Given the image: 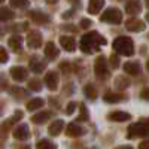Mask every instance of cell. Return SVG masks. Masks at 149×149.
Masks as SVG:
<instances>
[{"instance_id":"cell-15","label":"cell","mask_w":149,"mask_h":149,"mask_svg":"<svg viewBox=\"0 0 149 149\" xmlns=\"http://www.w3.org/2000/svg\"><path fill=\"white\" fill-rule=\"evenodd\" d=\"M140 9H142V6H140L139 0H128L127 5H125V10H127V14H130V15L139 14Z\"/></svg>"},{"instance_id":"cell-8","label":"cell","mask_w":149,"mask_h":149,"mask_svg":"<svg viewBox=\"0 0 149 149\" xmlns=\"http://www.w3.org/2000/svg\"><path fill=\"white\" fill-rule=\"evenodd\" d=\"M60 43H61V48L66 49L69 52H73L76 49V40L70 36H61L60 37Z\"/></svg>"},{"instance_id":"cell-7","label":"cell","mask_w":149,"mask_h":149,"mask_svg":"<svg viewBox=\"0 0 149 149\" xmlns=\"http://www.w3.org/2000/svg\"><path fill=\"white\" fill-rule=\"evenodd\" d=\"M10 76L14 78L15 81L21 82V81H26V79H27L29 72H27V69H24V67H18V66H15V67H12V69H10Z\"/></svg>"},{"instance_id":"cell-39","label":"cell","mask_w":149,"mask_h":149,"mask_svg":"<svg viewBox=\"0 0 149 149\" xmlns=\"http://www.w3.org/2000/svg\"><path fill=\"white\" fill-rule=\"evenodd\" d=\"M116 149H133L131 146H118Z\"/></svg>"},{"instance_id":"cell-24","label":"cell","mask_w":149,"mask_h":149,"mask_svg":"<svg viewBox=\"0 0 149 149\" xmlns=\"http://www.w3.org/2000/svg\"><path fill=\"white\" fill-rule=\"evenodd\" d=\"M43 104H45L43 98H31V100L27 103V109L29 110H37V109L43 107Z\"/></svg>"},{"instance_id":"cell-4","label":"cell","mask_w":149,"mask_h":149,"mask_svg":"<svg viewBox=\"0 0 149 149\" xmlns=\"http://www.w3.org/2000/svg\"><path fill=\"white\" fill-rule=\"evenodd\" d=\"M128 137L136 139V137H148V127L142 124H133L128 127Z\"/></svg>"},{"instance_id":"cell-44","label":"cell","mask_w":149,"mask_h":149,"mask_svg":"<svg viewBox=\"0 0 149 149\" xmlns=\"http://www.w3.org/2000/svg\"><path fill=\"white\" fill-rule=\"evenodd\" d=\"M3 2H5V0H0V3H3Z\"/></svg>"},{"instance_id":"cell-12","label":"cell","mask_w":149,"mask_h":149,"mask_svg":"<svg viewBox=\"0 0 149 149\" xmlns=\"http://www.w3.org/2000/svg\"><path fill=\"white\" fill-rule=\"evenodd\" d=\"M125 27H127V30H130V31H142V30L145 29V22L140 21V19L131 18V19H128V21L125 22Z\"/></svg>"},{"instance_id":"cell-45","label":"cell","mask_w":149,"mask_h":149,"mask_svg":"<svg viewBox=\"0 0 149 149\" xmlns=\"http://www.w3.org/2000/svg\"><path fill=\"white\" fill-rule=\"evenodd\" d=\"M0 113H2V109H0Z\"/></svg>"},{"instance_id":"cell-20","label":"cell","mask_w":149,"mask_h":149,"mask_svg":"<svg viewBox=\"0 0 149 149\" xmlns=\"http://www.w3.org/2000/svg\"><path fill=\"white\" fill-rule=\"evenodd\" d=\"M29 17H30L34 22H37V24H46V22H49V17L45 15V14H42V12L33 10V12H30V14H29Z\"/></svg>"},{"instance_id":"cell-11","label":"cell","mask_w":149,"mask_h":149,"mask_svg":"<svg viewBox=\"0 0 149 149\" xmlns=\"http://www.w3.org/2000/svg\"><path fill=\"white\" fill-rule=\"evenodd\" d=\"M29 127L26 125V124H21V125H17V128L14 130V137L18 139V140H26L29 137Z\"/></svg>"},{"instance_id":"cell-43","label":"cell","mask_w":149,"mask_h":149,"mask_svg":"<svg viewBox=\"0 0 149 149\" xmlns=\"http://www.w3.org/2000/svg\"><path fill=\"white\" fill-rule=\"evenodd\" d=\"M69 2H72V3H74V2H79V0H69Z\"/></svg>"},{"instance_id":"cell-30","label":"cell","mask_w":149,"mask_h":149,"mask_svg":"<svg viewBox=\"0 0 149 149\" xmlns=\"http://www.w3.org/2000/svg\"><path fill=\"white\" fill-rule=\"evenodd\" d=\"M40 86H42V82H40L39 79H31V81L29 82V88H30L31 91H39Z\"/></svg>"},{"instance_id":"cell-36","label":"cell","mask_w":149,"mask_h":149,"mask_svg":"<svg viewBox=\"0 0 149 149\" xmlns=\"http://www.w3.org/2000/svg\"><path fill=\"white\" fill-rule=\"evenodd\" d=\"M74 109H76V103H70L69 107H67L66 110H67V113L70 115V113H73V110H74Z\"/></svg>"},{"instance_id":"cell-5","label":"cell","mask_w":149,"mask_h":149,"mask_svg":"<svg viewBox=\"0 0 149 149\" xmlns=\"http://www.w3.org/2000/svg\"><path fill=\"white\" fill-rule=\"evenodd\" d=\"M94 72L98 78H106L109 74V69H107V64H106V60L103 57H98L95 60V64H94Z\"/></svg>"},{"instance_id":"cell-42","label":"cell","mask_w":149,"mask_h":149,"mask_svg":"<svg viewBox=\"0 0 149 149\" xmlns=\"http://www.w3.org/2000/svg\"><path fill=\"white\" fill-rule=\"evenodd\" d=\"M18 149H31L30 146H22V148H18Z\"/></svg>"},{"instance_id":"cell-26","label":"cell","mask_w":149,"mask_h":149,"mask_svg":"<svg viewBox=\"0 0 149 149\" xmlns=\"http://www.w3.org/2000/svg\"><path fill=\"white\" fill-rule=\"evenodd\" d=\"M128 85H130V82L124 78V76H118V78L115 79V88H116V90H125Z\"/></svg>"},{"instance_id":"cell-3","label":"cell","mask_w":149,"mask_h":149,"mask_svg":"<svg viewBox=\"0 0 149 149\" xmlns=\"http://www.w3.org/2000/svg\"><path fill=\"white\" fill-rule=\"evenodd\" d=\"M102 21L104 22H109V24H121L122 21V14H121V10L116 9V8H109L103 12V15L100 18Z\"/></svg>"},{"instance_id":"cell-34","label":"cell","mask_w":149,"mask_h":149,"mask_svg":"<svg viewBox=\"0 0 149 149\" xmlns=\"http://www.w3.org/2000/svg\"><path fill=\"white\" fill-rule=\"evenodd\" d=\"M91 26V21L90 19H86V18H82V21H81V27L82 29H88Z\"/></svg>"},{"instance_id":"cell-40","label":"cell","mask_w":149,"mask_h":149,"mask_svg":"<svg viewBox=\"0 0 149 149\" xmlns=\"http://www.w3.org/2000/svg\"><path fill=\"white\" fill-rule=\"evenodd\" d=\"M142 97H143V98H146V97H148V90H143V93H142Z\"/></svg>"},{"instance_id":"cell-33","label":"cell","mask_w":149,"mask_h":149,"mask_svg":"<svg viewBox=\"0 0 149 149\" xmlns=\"http://www.w3.org/2000/svg\"><path fill=\"white\" fill-rule=\"evenodd\" d=\"M81 110H82V113H81L79 119H81V121H86V119H88V113H86V109H85L84 104H81Z\"/></svg>"},{"instance_id":"cell-2","label":"cell","mask_w":149,"mask_h":149,"mask_svg":"<svg viewBox=\"0 0 149 149\" xmlns=\"http://www.w3.org/2000/svg\"><path fill=\"white\" fill-rule=\"evenodd\" d=\"M113 49L121 55L130 57V55L134 54V43H133V40L130 39V37L119 36V37H116V39L113 40Z\"/></svg>"},{"instance_id":"cell-16","label":"cell","mask_w":149,"mask_h":149,"mask_svg":"<svg viewBox=\"0 0 149 149\" xmlns=\"http://www.w3.org/2000/svg\"><path fill=\"white\" fill-rule=\"evenodd\" d=\"M107 118H109L110 121L124 122V121H128L131 116H130V113H127V112H121V110H118V112H110Z\"/></svg>"},{"instance_id":"cell-41","label":"cell","mask_w":149,"mask_h":149,"mask_svg":"<svg viewBox=\"0 0 149 149\" xmlns=\"http://www.w3.org/2000/svg\"><path fill=\"white\" fill-rule=\"evenodd\" d=\"M46 2H48V3H57L58 0H46Z\"/></svg>"},{"instance_id":"cell-31","label":"cell","mask_w":149,"mask_h":149,"mask_svg":"<svg viewBox=\"0 0 149 149\" xmlns=\"http://www.w3.org/2000/svg\"><path fill=\"white\" fill-rule=\"evenodd\" d=\"M8 52H6V49L3 46H0V63H6L8 61Z\"/></svg>"},{"instance_id":"cell-19","label":"cell","mask_w":149,"mask_h":149,"mask_svg":"<svg viewBox=\"0 0 149 149\" xmlns=\"http://www.w3.org/2000/svg\"><path fill=\"white\" fill-rule=\"evenodd\" d=\"M124 72L134 76V74L140 73V66H139V63H136V61H128V63L124 64Z\"/></svg>"},{"instance_id":"cell-1","label":"cell","mask_w":149,"mask_h":149,"mask_svg":"<svg viewBox=\"0 0 149 149\" xmlns=\"http://www.w3.org/2000/svg\"><path fill=\"white\" fill-rule=\"evenodd\" d=\"M106 45V39L98 34L97 31H91V33H86L82 39H81V49L85 54H91L98 51L102 46Z\"/></svg>"},{"instance_id":"cell-35","label":"cell","mask_w":149,"mask_h":149,"mask_svg":"<svg viewBox=\"0 0 149 149\" xmlns=\"http://www.w3.org/2000/svg\"><path fill=\"white\" fill-rule=\"evenodd\" d=\"M110 63H112V66H113V67L116 69V66L119 64V58H118V57H115V55H112V57H110Z\"/></svg>"},{"instance_id":"cell-29","label":"cell","mask_w":149,"mask_h":149,"mask_svg":"<svg viewBox=\"0 0 149 149\" xmlns=\"http://www.w3.org/2000/svg\"><path fill=\"white\" fill-rule=\"evenodd\" d=\"M85 95L88 97V98H95V97H97L95 86H94V85H86V86H85Z\"/></svg>"},{"instance_id":"cell-10","label":"cell","mask_w":149,"mask_h":149,"mask_svg":"<svg viewBox=\"0 0 149 149\" xmlns=\"http://www.w3.org/2000/svg\"><path fill=\"white\" fill-rule=\"evenodd\" d=\"M30 67H31V70H33L34 73H40V72H43V69L46 67V64H45V61H43L40 57L34 55V57L30 60Z\"/></svg>"},{"instance_id":"cell-27","label":"cell","mask_w":149,"mask_h":149,"mask_svg":"<svg viewBox=\"0 0 149 149\" xmlns=\"http://www.w3.org/2000/svg\"><path fill=\"white\" fill-rule=\"evenodd\" d=\"M9 3H10L12 8L22 9V8H27L29 6V0H9Z\"/></svg>"},{"instance_id":"cell-23","label":"cell","mask_w":149,"mask_h":149,"mask_svg":"<svg viewBox=\"0 0 149 149\" xmlns=\"http://www.w3.org/2000/svg\"><path fill=\"white\" fill-rule=\"evenodd\" d=\"M103 98H104V102H107V103H116V102L122 100L124 97H122V94H118L115 91H109V93H106L103 95Z\"/></svg>"},{"instance_id":"cell-9","label":"cell","mask_w":149,"mask_h":149,"mask_svg":"<svg viewBox=\"0 0 149 149\" xmlns=\"http://www.w3.org/2000/svg\"><path fill=\"white\" fill-rule=\"evenodd\" d=\"M45 85L51 91L57 90V86H58V76H57L55 72H48L46 73V76H45Z\"/></svg>"},{"instance_id":"cell-21","label":"cell","mask_w":149,"mask_h":149,"mask_svg":"<svg viewBox=\"0 0 149 149\" xmlns=\"http://www.w3.org/2000/svg\"><path fill=\"white\" fill-rule=\"evenodd\" d=\"M51 112L49 110H45V112H39V113H36V115H33L31 116V121L34 122V124H42V122H45V121H48L49 118H51Z\"/></svg>"},{"instance_id":"cell-17","label":"cell","mask_w":149,"mask_h":149,"mask_svg":"<svg viewBox=\"0 0 149 149\" xmlns=\"http://www.w3.org/2000/svg\"><path fill=\"white\" fill-rule=\"evenodd\" d=\"M63 127H64V121L63 119H57V121H54L51 125H49L48 131H49L51 136H58L61 133V130H63Z\"/></svg>"},{"instance_id":"cell-18","label":"cell","mask_w":149,"mask_h":149,"mask_svg":"<svg viewBox=\"0 0 149 149\" xmlns=\"http://www.w3.org/2000/svg\"><path fill=\"white\" fill-rule=\"evenodd\" d=\"M104 6V0H90V5H88V12L93 15L98 14L102 10V8Z\"/></svg>"},{"instance_id":"cell-6","label":"cell","mask_w":149,"mask_h":149,"mask_svg":"<svg viewBox=\"0 0 149 149\" xmlns=\"http://www.w3.org/2000/svg\"><path fill=\"white\" fill-rule=\"evenodd\" d=\"M27 43L33 49L40 48L42 46V34H40V31H36V30L30 31L29 36H27Z\"/></svg>"},{"instance_id":"cell-28","label":"cell","mask_w":149,"mask_h":149,"mask_svg":"<svg viewBox=\"0 0 149 149\" xmlns=\"http://www.w3.org/2000/svg\"><path fill=\"white\" fill-rule=\"evenodd\" d=\"M36 149H55V145L51 143L49 140H40L36 145Z\"/></svg>"},{"instance_id":"cell-37","label":"cell","mask_w":149,"mask_h":149,"mask_svg":"<svg viewBox=\"0 0 149 149\" xmlns=\"http://www.w3.org/2000/svg\"><path fill=\"white\" fill-rule=\"evenodd\" d=\"M148 146H149V142H148V140H145V142H142V143H140L139 149H148Z\"/></svg>"},{"instance_id":"cell-14","label":"cell","mask_w":149,"mask_h":149,"mask_svg":"<svg viewBox=\"0 0 149 149\" xmlns=\"http://www.w3.org/2000/svg\"><path fill=\"white\" fill-rule=\"evenodd\" d=\"M66 133H67V136H70V137H79L81 134H84V128L79 127L78 124L72 122L66 127Z\"/></svg>"},{"instance_id":"cell-22","label":"cell","mask_w":149,"mask_h":149,"mask_svg":"<svg viewBox=\"0 0 149 149\" xmlns=\"http://www.w3.org/2000/svg\"><path fill=\"white\" fill-rule=\"evenodd\" d=\"M8 43H9V46L14 49V51H18V49H21V45H22V37L19 34H15V36L9 37Z\"/></svg>"},{"instance_id":"cell-25","label":"cell","mask_w":149,"mask_h":149,"mask_svg":"<svg viewBox=\"0 0 149 149\" xmlns=\"http://www.w3.org/2000/svg\"><path fill=\"white\" fill-rule=\"evenodd\" d=\"M15 14L12 12L9 8H0V21H9L14 19Z\"/></svg>"},{"instance_id":"cell-13","label":"cell","mask_w":149,"mask_h":149,"mask_svg":"<svg viewBox=\"0 0 149 149\" xmlns=\"http://www.w3.org/2000/svg\"><path fill=\"white\" fill-rule=\"evenodd\" d=\"M45 55L48 60H55L58 55H60V51H58V48L55 46V43L52 42H48L45 45Z\"/></svg>"},{"instance_id":"cell-32","label":"cell","mask_w":149,"mask_h":149,"mask_svg":"<svg viewBox=\"0 0 149 149\" xmlns=\"http://www.w3.org/2000/svg\"><path fill=\"white\" fill-rule=\"evenodd\" d=\"M12 94H14L15 97H24L26 95L24 90H21V88H12Z\"/></svg>"},{"instance_id":"cell-38","label":"cell","mask_w":149,"mask_h":149,"mask_svg":"<svg viewBox=\"0 0 149 149\" xmlns=\"http://www.w3.org/2000/svg\"><path fill=\"white\" fill-rule=\"evenodd\" d=\"M69 63H61V70H63V72H66V70H69Z\"/></svg>"}]
</instances>
